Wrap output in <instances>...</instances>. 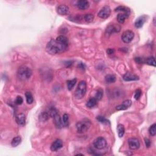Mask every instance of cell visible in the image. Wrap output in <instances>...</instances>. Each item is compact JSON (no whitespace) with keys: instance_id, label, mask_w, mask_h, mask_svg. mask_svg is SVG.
Wrapping results in <instances>:
<instances>
[{"instance_id":"6da1fadb","label":"cell","mask_w":156,"mask_h":156,"mask_svg":"<svg viewBox=\"0 0 156 156\" xmlns=\"http://www.w3.org/2000/svg\"><path fill=\"white\" fill-rule=\"evenodd\" d=\"M69 41L64 35H60L56 39H51L47 43L46 51L51 55L62 53L65 52L68 48Z\"/></svg>"},{"instance_id":"4316f807","label":"cell","mask_w":156,"mask_h":156,"mask_svg":"<svg viewBox=\"0 0 156 156\" xmlns=\"http://www.w3.org/2000/svg\"><path fill=\"white\" fill-rule=\"evenodd\" d=\"M83 19L87 23H92L94 20V15L92 14H87L84 15Z\"/></svg>"},{"instance_id":"f1b7e54d","label":"cell","mask_w":156,"mask_h":156,"mask_svg":"<svg viewBox=\"0 0 156 156\" xmlns=\"http://www.w3.org/2000/svg\"><path fill=\"white\" fill-rule=\"evenodd\" d=\"M97 120L99 121L101 123H102V124H110V122L108 120V119H107L106 118L103 117V116H98L97 117Z\"/></svg>"},{"instance_id":"7c38bea8","label":"cell","mask_w":156,"mask_h":156,"mask_svg":"<svg viewBox=\"0 0 156 156\" xmlns=\"http://www.w3.org/2000/svg\"><path fill=\"white\" fill-rule=\"evenodd\" d=\"M123 79L125 81H138L139 79V77L136 74L132 73H126L123 76Z\"/></svg>"},{"instance_id":"e575fe53","label":"cell","mask_w":156,"mask_h":156,"mask_svg":"<svg viewBox=\"0 0 156 156\" xmlns=\"http://www.w3.org/2000/svg\"><path fill=\"white\" fill-rule=\"evenodd\" d=\"M23 103V99L22 98V97H20V96H18L17 97V98L15 99V103L17 105H21L22 104V103Z\"/></svg>"},{"instance_id":"52a82bcc","label":"cell","mask_w":156,"mask_h":156,"mask_svg":"<svg viewBox=\"0 0 156 156\" xmlns=\"http://www.w3.org/2000/svg\"><path fill=\"white\" fill-rule=\"evenodd\" d=\"M111 13V10L109 6H104L99 10L98 14V16L102 19H106L109 17Z\"/></svg>"},{"instance_id":"d6a6232c","label":"cell","mask_w":156,"mask_h":156,"mask_svg":"<svg viewBox=\"0 0 156 156\" xmlns=\"http://www.w3.org/2000/svg\"><path fill=\"white\" fill-rule=\"evenodd\" d=\"M147 64L149 65H152L153 67H155V58L154 57H150L146 59V61L145 62Z\"/></svg>"},{"instance_id":"7402d4cb","label":"cell","mask_w":156,"mask_h":156,"mask_svg":"<svg viewBox=\"0 0 156 156\" xmlns=\"http://www.w3.org/2000/svg\"><path fill=\"white\" fill-rule=\"evenodd\" d=\"M128 15L126 14H119L117 15V21H118L119 23H124V22L126 20V19L128 17Z\"/></svg>"},{"instance_id":"f546056e","label":"cell","mask_w":156,"mask_h":156,"mask_svg":"<svg viewBox=\"0 0 156 156\" xmlns=\"http://www.w3.org/2000/svg\"><path fill=\"white\" fill-rule=\"evenodd\" d=\"M149 133L152 137H154L156 134V124L154 123L151 126H150L149 129Z\"/></svg>"},{"instance_id":"ffe728a7","label":"cell","mask_w":156,"mask_h":156,"mask_svg":"<svg viewBox=\"0 0 156 156\" xmlns=\"http://www.w3.org/2000/svg\"><path fill=\"white\" fill-rule=\"evenodd\" d=\"M105 81L107 84H112L116 81V77L113 74H107L105 77Z\"/></svg>"},{"instance_id":"f35d334b","label":"cell","mask_w":156,"mask_h":156,"mask_svg":"<svg viewBox=\"0 0 156 156\" xmlns=\"http://www.w3.org/2000/svg\"><path fill=\"white\" fill-rule=\"evenodd\" d=\"M65 65H66L67 67H70L71 65H72V62H71V61L67 62L65 63Z\"/></svg>"},{"instance_id":"3957f363","label":"cell","mask_w":156,"mask_h":156,"mask_svg":"<svg viewBox=\"0 0 156 156\" xmlns=\"http://www.w3.org/2000/svg\"><path fill=\"white\" fill-rule=\"evenodd\" d=\"M87 92V84L84 81H81L74 92V96L76 99H82L86 95Z\"/></svg>"},{"instance_id":"8fae6325","label":"cell","mask_w":156,"mask_h":156,"mask_svg":"<svg viewBox=\"0 0 156 156\" xmlns=\"http://www.w3.org/2000/svg\"><path fill=\"white\" fill-rule=\"evenodd\" d=\"M62 146H63L62 141L60 139H57L52 143L51 146V150L53 152H56L62 148Z\"/></svg>"},{"instance_id":"ac0fdd59","label":"cell","mask_w":156,"mask_h":156,"mask_svg":"<svg viewBox=\"0 0 156 156\" xmlns=\"http://www.w3.org/2000/svg\"><path fill=\"white\" fill-rule=\"evenodd\" d=\"M50 117H51L50 113H49V112H48V110H45V111L41 112L39 117V118L40 121H41V122H45V121L48 120Z\"/></svg>"},{"instance_id":"ab89813d","label":"cell","mask_w":156,"mask_h":156,"mask_svg":"<svg viewBox=\"0 0 156 156\" xmlns=\"http://www.w3.org/2000/svg\"><path fill=\"white\" fill-rule=\"evenodd\" d=\"M79 66H81V68H82V69H83V68H85V65L83 64L82 63H81L80 65H79Z\"/></svg>"},{"instance_id":"44dd1931","label":"cell","mask_w":156,"mask_h":156,"mask_svg":"<svg viewBox=\"0 0 156 156\" xmlns=\"http://www.w3.org/2000/svg\"><path fill=\"white\" fill-rule=\"evenodd\" d=\"M117 131H118V134L119 137H120V138L123 137V135H124V133H125L124 126L121 124H118V126H117Z\"/></svg>"},{"instance_id":"4fadbf2b","label":"cell","mask_w":156,"mask_h":156,"mask_svg":"<svg viewBox=\"0 0 156 156\" xmlns=\"http://www.w3.org/2000/svg\"><path fill=\"white\" fill-rule=\"evenodd\" d=\"M132 105V101L130 99H127V100L124 101L123 103L122 104L118 105L116 107V110H126L129 107Z\"/></svg>"},{"instance_id":"603a6c76","label":"cell","mask_w":156,"mask_h":156,"mask_svg":"<svg viewBox=\"0 0 156 156\" xmlns=\"http://www.w3.org/2000/svg\"><path fill=\"white\" fill-rule=\"evenodd\" d=\"M76 82H77V79H73L72 80H69L67 81V88H68V90L71 91L76 85Z\"/></svg>"},{"instance_id":"7a4b0ae2","label":"cell","mask_w":156,"mask_h":156,"mask_svg":"<svg viewBox=\"0 0 156 156\" xmlns=\"http://www.w3.org/2000/svg\"><path fill=\"white\" fill-rule=\"evenodd\" d=\"M32 71L29 67L26 65H22L19 68L17 71V77L20 81L28 80L31 77Z\"/></svg>"},{"instance_id":"74e56055","label":"cell","mask_w":156,"mask_h":156,"mask_svg":"<svg viewBox=\"0 0 156 156\" xmlns=\"http://www.w3.org/2000/svg\"><path fill=\"white\" fill-rule=\"evenodd\" d=\"M114 52H115V50H114L113 49L109 48V49H107V53L108 54H109V55L113 54Z\"/></svg>"},{"instance_id":"ba28073f","label":"cell","mask_w":156,"mask_h":156,"mask_svg":"<svg viewBox=\"0 0 156 156\" xmlns=\"http://www.w3.org/2000/svg\"><path fill=\"white\" fill-rule=\"evenodd\" d=\"M128 145L129 148L132 150L138 149L140 146V143L138 139L135 138H130L128 140Z\"/></svg>"},{"instance_id":"836d02e7","label":"cell","mask_w":156,"mask_h":156,"mask_svg":"<svg viewBox=\"0 0 156 156\" xmlns=\"http://www.w3.org/2000/svg\"><path fill=\"white\" fill-rule=\"evenodd\" d=\"M141 94H142V92H141V90L140 89H137L135 92V95H134V98L136 100H139V99L140 98Z\"/></svg>"},{"instance_id":"30bf717a","label":"cell","mask_w":156,"mask_h":156,"mask_svg":"<svg viewBox=\"0 0 156 156\" xmlns=\"http://www.w3.org/2000/svg\"><path fill=\"white\" fill-rule=\"evenodd\" d=\"M121 30V26L119 25L113 24L109 25L106 29V34L110 35L114 32H119Z\"/></svg>"},{"instance_id":"9a60e30c","label":"cell","mask_w":156,"mask_h":156,"mask_svg":"<svg viewBox=\"0 0 156 156\" xmlns=\"http://www.w3.org/2000/svg\"><path fill=\"white\" fill-rule=\"evenodd\" d=\"M16 121L20 126H24L26 122V117L24 113H20L16 116Z\"/></svg>"},{"instance_id":"e0dca14e","label":"cell","mask_w":156,"mask_h":156,"mask_svg":"<svg viewBox=\"0 0 156 156\" xmlns=\"http://www.w3.org/2000/svg\"><path fill=\"white\" fill-rule=\"evenodd\" d=\"M146 21V18L145 16H141L136 20L135 22V26L137 28H141L143 26L144 23Z\"/></svg>"},{"instance_id":"277c9868","label":"cell","mask_w":156,"mask_h":156,"mask_svg":"<svg viewBox=\"0 0 156 156\" xmlns=\"http://www.w3.org/2000/svg\"><path fill=\"white\" fill-rule=\"evenodd\" d=\"M91 125V121L87 119H86L79 121V122L76 123V129H77V132L82 134L87 131L90 129Z\"/></svg>"},{"instance_id":"8992f818","label":"cell","mask_w":156,"mask_h":156,"mask_svg":"<svg viewBox=\"0 0 156 156\" xmlns=\"http://www.w3.org/2000/svg\"><path fill=\"white\" fill-rule=\"evenodd\" d=\"M134 38V33L130 30H127L123 32L121 35V39L125 43H129L132 41Z\"/></svg>"},{"instance_id":"d4e9b609","label":"cell","mask_w":156,"mask_h":156,"mask_svg":"<svg viewBox=\"0 0 156 156\" xmlns=\"http://www.w3.org/2000/svg\"><path fill=\"white\" fill-rule=\"evenodd\" d=\"M21 138L20 136H17L15 138H14L13 140H12L11 145L13 147H16L18 145H19L21 143Z\"/></svg>"},{"instance_id":"83f0119b","label":"cell","mask_w":156,"mask_h":156,"mask_svg":"<svg viewBox=\"0 0 156 156\" xmlns=\"http://www.w3.org/2000/svg\"><path fill=\"white\" fill-rule=\"evenodd\" d=\"M48 112H49V113H50V117L52 118H53L55 115H57V114H58L57 110L56 109L55 107H51L49 108L48 110Z\"/></svg>"},{"instance_id":"2e32d148","label":"cell","mask_w":156,"mask_h":156,"mask_svg":"<svg viewBox=\"0 0 156 156\" xmlns=\"http://www.w3.org/2000/svg\"><path fill=\"white\" fill-rule=\"evenodd\" d=\"M53 118H54V124H55V126H56V128L58 129H61L62 128V127L63 126L62 120L61 119L59 114H57V115L54 116V117H53Z\"/></svg>"},{"instance_id":"5bb4252c","label":"cell","mask_w":156,"mask_h":156,"mask_svg":"<svg viewBox=\"0 0 156 156\" xmlns=\"http://www.w3.org/2000/svg\"><path fill=\"white\" fill-rule=\"evenodd\" d=\"M89 2L87 0H80L77 3V7L80 10H86L89 8Z\"/></svg>"},{"instance_id":"cb8c5ba5","label":"cell","mask_w":156,"mask_h":156,"mask_svg":"<svg viewBox=\"0 0 156 156\" xmlns=\"http://www.w3.org/2000/svg\"><path fill=\"white\" fill-rule=\"evenodd\" d=\"M25 97H26L27 103H28V104H32V103H33L34 101V98L31 93H30V92H27L26 93H25Z\"/></svg>"},{"instance_id":"9c48e42d","label":"cell","mask_w":156,"mask_h":156,"mask_svg":"<svg viewBox=\"0 0 156 156\" xmlns=\"http://www.w3.org/2000/svg\"><path fill=\"white\" fill-rule=\"evenodd\" d=\"M57 12L61 15H67L70 14V9L66 5L62 4L57 7Z\"/></svg>"},{"instance_id":"1f68e13d","label":"cell","mask_w":156,"mask_h":156,"mask_svg":"<svg viewBox=\"0 0 156 156\" xmlns=\"http://www.w3.org/2000/svg\"><path fill=\"white\" fill-rule=\"evenodd\" d=\"M103 90L102 89H98L97 90V93H96L95 98H96V99H97V101H99L103 98Z\"/></svg>"},{"instance_id":"484cf974","label":"cell","mask_w":156,"mask_h":156,"mask_svg":"<svg viewBox=\"0 0 156 156\" xmlns=\"http://www.w3.org/2000/svg\"><path fill=\"white\" fill-rule=\"evenodd\" d=\"M115 11H120V12H124V14H128V15H129L130 14V10L128 8H127L126 7H124V6H118V8H117L115 9Z\"/></svg>"},{"instance_id":"d6986e66","label":"cell","mask_w":156,"mask_h":156,"mask_svg":"<svg viewBox=\"0 0 156 156\" xmlns=\"http://www.w3.org/2000/svg\"><path fill=\"white\" fill-rule=\"evenodd\" d=\"M97 104V100L95 98H90L89 100H88L87 102L86 106L88 108H93L95 107L96 105Z\"/></svg>"},{"instance_id":"5b68a950","label":"cell","mask_w":156,"mask_h":156,"mask_svg":"<svg viewBox=\"0 0 156 156\" xmlns=\"http://www.w3.org/2000/svg\"><path fill=\"white\" fill-rule=\"evenodd\" d=\"M93 146L97 149H103L106 148L107 141L103 137H99L93 141Z\"/></svg>"},{"instance_id":"8d00e7d4","label":"cell","mask_w":156,"mask_h":156,"mask_svg":"<svg viewBox=\"0 0 156 156\" xmlns=\"http://www.w3.org/2000/svg\"><path fill=\"white\" fill-rule=\"evenodd\" d=\"M135 62H137V63H142L143 62H145V61H143V59H142V58L141 57H136L135 58Z\"/></svg>"},{"instance_id":"d590c367","label":"cell","mask_w":156,"mask_h":156,"mask_svg":"<svg viewBox=\"0 0 156 156\" xmlns=\"http://www.w3.org/2000/svg\"><path fill=\"white\" fill-rule=\"evenodd\" d=\"M145 145L147 148H149L151 146V141L149 139H145Z\"/></svg>"},{"instance_id":"4dcf8cb0","label":"cell","mask_w":156,"mask_h":156,"mask_svg":"<svg viewBox=\"0 0 156 156\" xmlns=\"http://www.w3.org/2000/svg\"><path fill=\"white\" fill-rule=\"evenodd\" d=\"M62 123H63V126L65 127L68 126L69 125V116L68 114H64L63 115L62 118Z\"/></svg>"}]
</instances>
